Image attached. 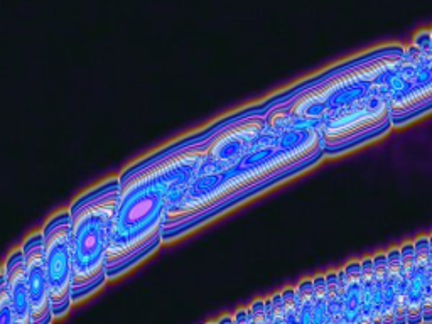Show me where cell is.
Masks as SVG:
<instances>
[{
  "instance_id": "6da1fadb",
  "label": "cell",
  "mask_w": 432,
  "mask_h": 324,
  "mask_svg": "<svg viewBox=\"0 0 432 324\" xmlns=\"http://www.w3.org/2000/svg\"><path fill=\"white\" fill-rule=\"evenodd\" d=\"M203 139L178 143L132 164L118 176L109 262L125 257L160 235L167 215L186 191L207 153ZM106 262V264H109Z\"/></svg>"
},
{
  "instance_id": "7a4b0ae2",
  "label": "cell",
  "mask_w": 432,
  "mask_h": 324,
  "mask_svg": "<svg viewBox=\"0 0 432 324\" xmlns=\"http://www.w3.org/2000/svg\"><path fill=\"white\" fill-rule=\"evenodd\" d=\"M118 178H110L92 188L68 208L71 215L75 282L90 281L105 272L112 241L115 208L118 198Z\"/></svg>"
},
{
  "instance_id": "3957f363",
  "label": "cell",
  "mask_w": 432,
  "mask_h": 324,
  "mask_svg": "<svg viewBox=\"0 0 432 324\" xmlns=\"http://www.w3.org/2000/svg\"><path fill=\"white\" fill-rule=\"evenodd\" d=\"M44 260L51 287V302L69 297L75 282V258H73L71 215L69 210L56 213L46 221L43 230Z\"/></svg>"
},
{
  "instance_id": "277c9868",
  "label": "cell",
  "mask_w": 432,
  "mask_h": 324,
  "mask_svg": "<svg viewBox=\"0 0 432 324\" xmlns=\"http://www.w3.org/2000/svg\"><path fill=\"white\" fill-rule=\"evenodd\" d=\"M24 264H26V277L29 289V302H31V324H44L53 321L49 313L51 307V287L44 260L43 233L36 232L27 237L22 244Z\"/></svg>"
},
{
  "instance_id": "5b68a950",
  "label": "cell",
  "mask_w": 432,
  "mask_h": 324,
  "mask_svg": "<svg viewBox=\"0 0 432 324\" xmlns=\"http://www.w3.org/2000/svg\"><path fill=\"white\" fill-rule=\"evenodd\" d=\"M2 272L6 277L7 294H9L12 309H14L15 324H31V302H29L26 264H24L22 250H14L7 257Z\"/></svg>"
},
{
  "instance_id": "8992f818",
  "label": "cell",
  "mask_w": 432,
  "mask_h": 324,
  "mask_svg": "<svg viewBox=\"0 0 432 324\" xmlns=\"http://www.w3.org/2000/svg\"><path fill=\"white\" fill-rule=\"evenodd\" d=\"M414 270L410 276L409 287H407V316L405 323H421L422 321V290L424 277H426L427 265L431 260L429 239L421 237L414 241Z\"/></svg>"
},
{
  "instance_id": "52a82bcc",
  "label": "cell",
  "mask_w": 432,
  "mask_h": 324,
  "mask_svg": "<svg viewBox=\"0 0 432 324\" xmlns=\"http://www.w3.org/2000/svg\"><path fill=\"white\" fill-rule=\"evenodd\" d=\"M344 314L343 323L361 324V264L351 262L344 269Z\"/></svg>"
},
{
  "instance_id": "ba28073f",
  "label": "cell",
  "mask_w": 432,
  "mask_h": 324,
  "mask_svg": "<svg viewBox=\"0 0 432 324\" xmlns=\"http://www.w3.org/2000/svg\"><path fill=\"white\" fill-rule=\"evenodd\" d=\"M326 277L328 302H326V324H343L344 314V269L340 272H331Z\"/></svg>"
},
{
  "instance_id": "9c48e42d",
  "label": "cell",
  "mask_w": 432,
  "mask_h": 324,
  "mask_svg": "<svg viewBox=\"0 0 432 324\" xmlns=\"http://www.w3.org/2000/svg\"><path fill=\"white\" fill-rule=\"evenodd\" d=\"M160 241H162V239H160V235H159V237H155L152 241H149L147 245H144V247L127 253L125 257L117 258V260H113V262H109L105 267L106 281H115V279H118L125 272H129L130 269H134L137 264H141L144 258L149 257L151 253L159 247Z\"/></svg>"
},
{
  "instance_id": "30bf717a",
  "label": "cell",
  "mask_w": 432,
  "mask_h": 324,
  "mask_svg": "<svg viewBox=\"0 0 432 324\" xmlns=\"http://www.w3.org/2000/svg\"><path fill=\"white\" fill-rule=\"evenodd\" d=\"M361 264V324L373 323V258Z\"/></svg>"
},
{
  "instance_id": "8fae6325",
  "label": "cell",
  "mask_w": 432,
  "mask_h": 324,
  "mask_svg": "<svg viewBox=\"0 0 432 324\" xmlns=\"http://www.w3.org/2000/svg\"><path fill=\"white\" fill-rule=\"evenodd\" d=\"M386 274V255L378 253L373 257V323L382 324V294Z\"/></svg>"
},
{
  "instance_id": "7c38bea8",
  "label": "cell",
  "mask_w": 432,
  "mask_h": 324,
  "mask_svg": "<svg viewBox=\"0 0 432 324\" xmlns=\"http://www.w3.org/2000/svg\"><path fill=\"white\" fill-rule=\"evenodd\" d=\"M299 307V323L311 324L312 323V306H314V286L312 281H302L295 289Z\"/></svg>"
},
{
  "instance_id": "4fadbf2b",
  "label": "cell",
  "mask_w": 432,
  "mask_h": 324,
  "mask_svg": "<svg viewBox=\"0 0 432 324\" xmlns=\"http://www.w3.org/2000/svg\"><path fill=\"white\" fill-rule=\"evenodd\" d=\"M312 286H314V306H312L311 324H326V302H328L326 277L318 276L314 281H312Z\"/></svg>"
},
{
  "instance_id": "5bb4252c",
  "label": "cell",
  "mask_w": 432,
  "mask_h": 324,
  "mask_svg": "<svg viewBox=\"0 0 432 324\" xmlns=\"http://www.w3.org/2000/svg\"><path fill=\"white\" fill-rule=\"evenodd\" d=\"M106 276L105 272L98 274V276H95L93 279H90V281L80 282V284H73L71 286V293H69V297H71L73 304H78V302L85 301V299L92 297L97 290H100L102 287L106 284Z\"/></svg>"
},
{
  "instance_id": "9a60e30c",
  "label": "cell",
  "mask_w": 432,
  "mask_h": 324,
  "mask_svg": "<svg viewBox=\"0 0 432 324\" xmlns=\"http://www.w3.org/2000/svg\"><path fill=\"white\" fill-rule=\"evenodd\" d=\"M0 324H15L14 309H12L9 294H7L6 277L0 270Z\"/></svg>"
},
{
  "instance_id": "2e32d148",
  "label": "cell",
  "mask_w": 432,
  "mask_h": 324,
  "mask_svg": "<svg viewBox=\"0 0 432 324\" xmlns=\"http://www.w3.org/2000/svg\"><path fill=\"white\" fill-rule=\"evenodd\" d=\"M284 302V313H286V324L299 323V307H298V296H295L294 289H286L281 294Z\"/></svg>"
},
{
  "instance_id": "e0dca14e",
  "label": "cell",
  "mask_w": 432,
  "mask_h": 324,
  "mask_svg": "<svg viewBox=\"0 0 432 324\" xmlns=\"http://www.w3.org/2000/svg\"><path fill=\"white\" fill-rule=\"evenodd\" d=\"M246 318H249V323L267 324L265 304H263V301L253 302V306L250 307V309H246Z\"/></svg>"
},
{
  "instance_id": "ac0fdd59",
  "label": "cell",
  "mask_w": 432,
  "mask_h": 324,
  "mask_svg": "<svg viewBox=\"0 0 432 324\" xmlns=\"http://www.w3.org/2000/svg\"><path fill=\"white\" fill-rule=\"evenodd\" d=\"M73 302L71 297L64 299V301L61 302H51V307H49V313H51L53 319H61L63 316H66L69 313V309H71Z\"/></svg>"
},
{
  "instance_id": "d6986e66",
  "label": "cell",
  "mask_w": 432,
  "mask_h": 324,
  "mask_svg": "<svg viewBox=\"0 0 432 324\" xmlns=\"http://www.w3.org/2000/svg\"><path fill=\"white\" fill-rule=\"evenodd\" d=\"M272 309H274V324H286V313H284V302L281 294L272 296Z\"/></svg>"
},
{
  "instance_id": "ffe728a7",
  "label": "cell",
  "mask_w": 432,
  "mask_h": 324,
  "mask_svg": "<svg viewBox=\"0 0 432 324\" xmlns=\"http://www.w3.org/2000/svg\"><path fill=\"white\" fill-rule=\"evenodd\" d=\"M265 304V316H267V324H274V309H272V301H263Z\"/></svg>"
},
{
  "instance_id": "44dd1931",
  "label": "cell",
  "mask_w": 432,
  "mask_h": 324,
  "mask_svg": "<svg viewBox=\"0 0 432 324\" xmlns=\"http://www.w3.org/2000/svg\"><path fill=\"white\" fill-rule=\"evenodd\" d=\"M233 323H238V324L249 323V318H246V309L238 311V314L235 316V318H233Z\"/></svg>"
},
{
  "instance_id": "7402d4cb",
  "label": "cell",
  "mask_w": 432,
  "mask_h": 324,
  "mask_svg": "<svg viewBox=\"0 0 432 324\" xmlns=\"http://www.w3.org/2000/svg\"><path fill=\"white\" fill-rule=\"evenodd\" d=\"M218 323H220V324H223V323H233V318H221Z\"/></svg>"
}]
</instances>
